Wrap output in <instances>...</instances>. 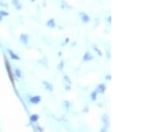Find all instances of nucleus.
Listing matches in <instances>:
<instances>
[{
  "instance_id": "4468645a",
  "label": "nucleus",
  "mask_w": 159,
  "mask_h": 132,
  "mask_svg": "<svg viewBox=\"0 0 159 132\" xmlns=\"http://www.w3.org/2000/svg\"><path fill=\"white\" fill-rule=\"evenodd\" d=\"M12 4L14 5L15 6V8L17 9V10H20L21 9V4H20V0H12Z\"/></svg>"
},
{
  "instance_id": "a211bd4d",
  "label": "nucleus",
  "mask_w": 159,
  "mask_h": 132,
  "mask_svg": "<svg viewBox=\"0 0 159 132\" xmlns=\"http://www.w3.org/2000/svg\"><path fill=\"white\" fill-rule=\"evenodd\" d=\"M8 15H9V12H6L5 11L0 12V17H1V16H2V17H3V16H8Z\"/></svg>"
},
{
  "instance_id": "6ab92c4d",
  "label": "nucleus",
  "mask_w": 159,
  "mask_h": 132,
  "mask_svg": "<svg viewBox=\"0 0 159 132\" xmlns=\"http://www.w3.org/2000/svg\"><path fill=\"white\" fill-rule=\"evenodd\" d=\"M63 104H64V105H63V106H64V107H65V106H66V109H68V107H69V106H70V104H69V101H67V100H66V101H64V102H63Z\"/></svg>"
},
{
  "instance_id": "0eeeda50",
  "label": "nucleus",
  "mask_w": 159,
  "mask_h": 132,
  "mask_svg": "<svg viewBox=\"0 0 159 132\" xmlns=\"http://www.w3.org/2000/svg\"><path fill=\"white\" fill-rule=\"evenodd\" d=\"M96 90L99 94H103V93H105L106 90H107V86L105 83H100V84H98V86L97 87Z\"/></svg>"
},
{
  "instance_id": "9d476101",
  "label": "nucleus",
  "mask_w": 159,
  "mask_h": 132,
  "mask_svg": "<svg viewBox=\"0 0 159 132\" xmlns=\"http://www.w3.org/2000/svg\"><path fill=\"white\" fill-rule=\"evenodd\" d=\"M40 119V115H37V114H32V115L29 116V120L31 122H33V123H35V122H37V121H39Z\"/></svg>"
},
{
  "instance_id": "f3484780",
  "label": "nucleus",
  "mask_w": 159,
  "mask_h": 132,
  "mask_svg": "<svg viewBox=\"0 0 159 132\" xmlns=\"http://www.w3.org/2000/svg\"><path fill=\"white\" fill-rule=\"evenodd\" d=\"M108 130H109L108 127L102 126V128L100 129V132H107L108 131Z\"/></svg>"
},
{
  "instance_id": "412c9836",
  "label": "nucleus",
  "mask_w": 159,
  "mask_h": 132,
  "mask_svg": "<svg viewBox=\"0 0 159 132\" xmlns=\"http://www.w3.org/2000/svg\"><path fill=\"white\" fill-rule=\"evenodd\" d=\"M68 42H69V37H66V40L64 41V44H63V45H65V44L66 45V44H67Z\"/></svg>"
},
{
  "instance_id": "dca6fc26",
  "label": "nucleus",
  "mask_w": 159,
  "mask_h": 132,
  "mask_svg": "<svg viewBox=\"0 0 159 132\" xmlns=\"http://www.w3.org/2000/svg\"><path fill=\"white\" fill-rule=\"evenodd\" d=\"M93 49H94V51H95V52H97V54H98V56H102V52H101V51L98 49V47H97V46L95 45L94 47H93Z\"/></svg>"
},
{
  "instance_id": "2eb2a0df",
  "label": "nucleus",
  "mask_w": 159,
  "mask_h": 132,
  "mask_svg": "<svg viewBox=\"0 0 159 132\" xmlns=\"http://www.w3.org/2000/svg\"><path fill=\"white\" fill-rule=\"evenodd\" d=\"M64 68H65V61H64V60H61V61L58 63V65H57V69H58L59 71H62L63 69H64Z\"/></svg>"
},
{
  "instance_id": "f03ea898",
  "label": "nucleus",
  "mask_w": 159,
  "mask_h": 132,
  "mask_svg": "<svg viewBox=\"0 0 159 132\" xmlns=\"http://www.w3.org/2000/svg\"><path fill=\"white\" fill-rule=\"evenodd\" d=\"M6 70H7V73H8V75H9L10 80H11V82H14V75H13V73L11 72V65L9 64V62H8L6 59Z\"/></svg>"
},
{
  "instance_id": "423d86ee",
  "label": "nucleus",
  "mask_w": 159,
  "mask_h": 132,
  "mask_svg": "<svg viewBox=\"0 0 159 132\" xmlns=\"http://www.w3.org/2000/svg\"><path fill=\"white\" fill-rule=\"evenodd\" d=\"M101 121L102 122V126L108 127L110 126V121H109V115L106 114H103L101 116Z\"/></svg>"
},
{
  "instance_id": "5701e85b",
  "label": "nucleus",
  "mask_w": 159,
  "mask_h": 132,
  "mask_svg": "<svg viewBox=\"0 0 159 132\" xmlns=\"http://www.w3.org/2000/svg\"><path fill=\"white\" fill-rule=\"evenodd\" d=\"M111 16H109L108 21H109V22H110V23H111Z\"/></svg>"
},
{
  "instance_id": "b1692460",
  "label": "nucleus",
  "mask_w": 159,
  "mask_h": 132,
  "mask_svg": "<svg viewBox=\"0 0 159 132\" xmlns=\"http://www.w3.org/2000/svg\"><path fill=\"white\" fill-rule=\"evenodd\" d=\"M31 1H33V2H34V1H35V0H31Z\"/></svg>"
},
{
  "instance_id": "6e6552de",
  "label": "nucleus",
  "mask_w": 159,
  "mask_h": 132,
  "mask_svg": "<svg viewBox=\"0 0 159 132\" xmlns=\"http://www.w3.org/2000/svg\"><path fill=\"white\" fill-rule=\"evenodd\" d=\"M7 52L9 53V56H10V58H11V59H13V60H18V61L20 60V56H19L18 54H16L12 50H11V49H7Z\"/></svg>"
},
{
  "instance_id": "1a4fd4ad",
  "label": "nucleus",
  "mask_w": 159,
  "mask_h": 132,
  "mask_svg": "<svg viewBox=\"0 0 159 132\" xmlns=\"http://www.w3.org/2000/svg\"><path fill=\"white\" fill-rule=\"evenodd\" d=\"M20 40L23 45H29V35L28 34H21L20 36Z\"/></svg>"
},
{
  "instance_id": "39448f33",
  "label": "nucleus",
  "mask_w": 159,
  "mask_h": 132,
  "mask_svg": "<svg viewBox=\"0 0 159 132\" xmlns=\"http://www.w3.org/2000/svg\"><path fill=\"white\" fill-rule=\"evenodd\" d=\"M79 15L80 20H81V21L83 23H88L90 21V17L86 12H80Z\"/></svg>"
},
{
  "instance_id": "20e7f679",
  "label": "nucleus",
  "mask_w": 159,
  "mask_h": 132,
  "mask_svg": "<svg viewBox=\"0 0 159 132\" xmlns=\"http://www.w3.org/2000/svg\"><path fill=\"white\" fill-rule=\"evenodd\" d=\"M93 59H94L93 54L90 52H85V53L83 54V57H82V61L83 62H89Z\"/></svg>"
},
{
  "instance_id": "ddd939ff",
  "label": "nucleus",
  "mask_w": 159,
  "mask_h": 132,
  "mask_svg": "<svg viewBox=\"0 0 159 132\" xmlns=\"http://www.w3.org/2000/svg\"><path fill=\"white\" fill-rule=\"evenodd\" d=\"M98 92H97V90H94L93 92L90 93V99L92 101H96L97 99V96H98Z\"/></svg>"
},
{
  "instance_id": "7ed1b4c3",
  "label": "nucleus",
  "mask_w": 159,
  "mask_h": 132,
  "mask_svg": "<svg viewBox=\"0 0 159 132\" xmlns=\"http://www.w3.org/2000/svg\"><path fill=\"white\" fill-rule=\"evenodd\" d=\"M43 86L44 87V90H46L48 92H52L54 90V87L52 85V83L48 82V81H43Z\"/></svg>"
},
{
  "instance_id": "4be33fe9",
  "label": "nucleus",
  "mask_w": 159,
  "mask_h": 132,
  "mask_svg": "<svg viewBox=\"0 0 159 132\" xmlns=\"http://www.w3.org/2000/svg\"><path fill=\"white\" fill-rule=\"evenodd\" d=\"M66 91H70L71 90V85H66Z\"/></svg>"
},
{
  "instance_id": "f8f14e48",
  "label": "nucleus",
  "mask_w": 159,
  "mask_h": 132,
  "mask_svg": "<svg viewBox=\"0 0 159 132\" xmlns=\"http://www.w3.org/2000/svg\"><path fill=\"white\" fill-rule=\"evenodd\" d=\"M13 75H14V77H17V78H19V79H20V78L22 77V71H21L20 68H16L14 69Z\"/></svg>"
},
{
  "instance_id": "9b49d317",
  "label": "nucleus",
  "mask_w": 159,
  "mask_h": 132,
  "mask_svg": "<svg viewBox=\"0 0 159 132\" xmlns=\"http://www.w3.org/2000/svg\"><path fill=\"white\" fill-rule=\"evenodd\" d=\"M46 26H47L48 28H51V29L55 28V27H56L55 20H54V19H50V20H48V21L46 22Z\"/></svg>"
},
{
  "instance_id": "aec40b11",
  "label": "nucleus",
  "mask_w": 159,
  "mask_h": 132,
  "mask_svg": "<svg viewBox=\"0 0 159 132\" xmlns=\"http://www.w3.org/2000/svg\"><path fill=\"white\" fill-rule=\"evenodd\" d=\"M105 80H108V81L111 80V75H106V76H105Z\"/></svg>"
},
{
  "instance_id": "f257e3e1",
  "label": "nucleus",
  "mask_w": 159,
  "mask_h": 132,
  "mask_svg": "<svg viewBox=\"0 0 159 132\" xmlns=\"http://www.w3.org/2000/svg\"><path fill=\"white\" fill-rule=\"evenodd\" d=\"M42 101V97L40 95H34L29 98V103L32 105H38Z\"/></svg>"
}]
</instances>
